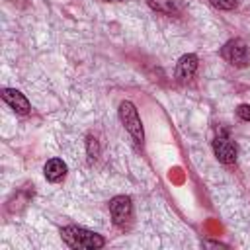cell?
I'll return each instance as SVG.
<instances>
[{"label":"cell","mask_w":250,"mask_h":250,"mask_svg":"<svg viewBox=\"0 0 250 250\" xmlns=\"http://www.w3.org/2000/svg\"><path fill=\"white\" fill-rule=\"evenodd\" d=\"M61 236L62 240L78 250V248H84V250H96V248H102L105 244L104 236H100L98 232L94 230H88V229H82V227H64L61 230Z\"/></svg>","instance_id":"6da1fadb"},{"label":"cell","mask_w":250,"mask_h":250,"mask_svg":"<svg viewBox=\"0 0 250 250\" xmlns=\"http://www.w3.org/2000/svg\"><path fill=\"white\" fill-rule=\"evenodd\" d=\"M119 119H121L123 127L127 129V133L133 137V141L139 146H143V141H145L143 123H141V117L137 113V107L131 102H121V105H119Z\"/></svg>","instance_id":"7a4b0ae2"},{"label":"cell","mask_w":250,"mask_h":250,"mask_svg":"<svg viewBox=\"0 0 250 250\" xmlns=\"http://www.w3.org/2000/svg\"><path fill=\"white\" fill-rule=\"evenodd\" d=\"M221 57L232 64V66H238V68H244L248 66L250 62V47L246 45V41L242 39H230L223 45L221 49Z\"/></svg>","instance_id":"3957f363"},{"label":"cell","mask_w":250,"mask_h":250,"mask_svg":"<svg viewBox=\"0 0 250 250\" xmlns=\"http://www.w3.org/2000/svg\"><path fill=\"white\" fill-rule=\"evenodd\" d=\"M109 213H111V219L117 227L125 229L129 223H131V217H133V205H131V199L127 195H117L109 201Z\"/></svg>","instance_id":"277c9868"},{"label":"cell","mask_w":250,"mask_h":250,"mask_svg":"<svg viewBox=\"0 0 250 250\" xmlns=\"http://www.w3.org/2000/svg\"><path fill=\"white\" fill-rule=\"evenodd\" d=\"M213 152L223 164H232L236 160V145L229 139L225 131H219L217 137L213 139Z\"/></svg>","instance_id":"5b68a950"},{"label":"cell","mask_w":250,"mask_h":250,"mask_svg":"<svg viewBox=\"0 0 250 250\" xmlns=\"http://www.w3.org/2000/svg\"><path fill=\"white\" fill-rule=\"evenodd\" d=\"M2 100L20 115H27L31 111V104L27 102V98L21 92L14 90V88H4L2 90Z\"/></svg>","instance_id":"8992f818"},{"label":"cell","mask_w":250,"mask_h":250,"mask_svg":"<svg viewBox=\"0 0 250 250\" xmlns=\"http://www.w3.org/2000/svg\"><path fill=\"white\" fill-rule=\"evenodd\" d=\"M197 57L195 55H184L178 64H176V78L178 82H189L193 76H195V70H197Z\"/></svg>","instance_id":"52a82bcc"},{"label":"cell","mask_w":250,"mask_h":250,"mask_svg":"<svg viewBox=\"0 0 250 250\" xmlns=\"http://www.w3.org/2000/svg\"><path fill=\"white\" fill-rule=\"evenodd\" d=\"M66 164L61 160V158H51V160H47V164H45V168H43V172H45V178L49 180V182H61L64 176H66Z\"/></svg>","instance_id":"ba28073f"},{"label":"cell","mask_w":250,"mask_h":250,"mask_svg":"<svg viewBox=\"0 0 250 250\" xmlns=\"http://www.w3.org/2000/svg\"><path fill=\"white\" fill-rule=\"evenodd\" d=\"M146 2L152 10L168 14V16H174V14L180 12V2L178 0H146Z\"/></svg>","instance_id":"9c48e42d"},{"label":"cell","mask_w":250,"mask_h":250,"mask_svg":"<svg viewBox=\"0 0 250 250\" xmlns=\"http://www.w3.org/2000/svg\"><path fill=\"white\" fill-rule=\"evenodd\" d=\"M215 8H219V10H232V8H236V4H238V0H209Z\"/></svg>","instance_id":"30bf717a"},{"label":"cell","mask_w":250,"mask_h":250,"mask_svg":"<svg viewBox=\"0 0 250 250\" xmlns=\"http://www.w3.org/2000/svg\"><path fill=\"white\" fill-rule=\"evenodd\" d=\"M96 158H98V143H96V139L88 137V160L94 162Z\"/></svg>","instance_id":"8fae6325"},{"label":"cell","mask_w":250,"mask_h":250,"mask_svg":"<svg viewBox=\"0 0 250 250\" xmlns=\"http://www.w3.org/2000/svg\"><path fill=\"white\" fill-rule=\"evenodd\" d=\"M236 115L242 119V121H250V105L248 104H240L236 107Z\"/></svg>","instance_id":"7c38bea8"},{"label":"cell","mask_w":250,"mask_h":250,"mask_svg":"<svg viewBox=\"0 0 250 250\" xmlns=\"http://www.w3.org/2000/svg\"><path fill=\"white\" fill-rule=\"evenodd\" d=\"M105 2H123V0H105Z\"/></svg>","instance_id":"4fadbf2b"}]
</instances>
